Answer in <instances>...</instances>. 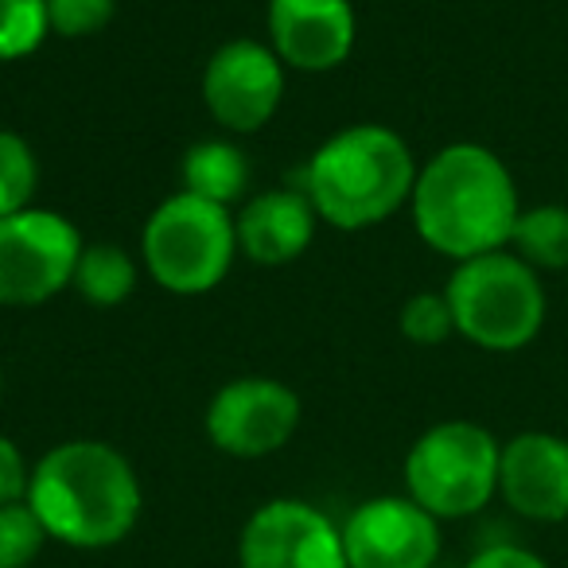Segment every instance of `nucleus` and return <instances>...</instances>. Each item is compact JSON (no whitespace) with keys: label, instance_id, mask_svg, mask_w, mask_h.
<instances>
[{"label":"nucleus","instance_id":"25","mask_svg":"<svg viewBox=\"0 0 568 568\" xmlns=\"http://www.w3.org/2000/svg\"><path fill=\"white\" fill-rule=\"evenodd\" d=\"M0 397H4V371H0Z\"/></svg>","mask_w":568,"mask_h":568},{"label":"nucleus","instance_id":"1","mask_svg":"<svg viewBox=\"0 0 568 568\" xmlns=\"http://www.w3.org/2000/svg\"><path fill=\"white\" fill-rule=\"evenodd\" d=\"M409 211L420 242L459 265L506 250L521 203L510 168L487 144L459 141L417 172Z\"/></svg>","mask_w":568,"mask_h":568},{"label":"nucleus","instance_id":"6","mask_svg":"<svg viewBox=\"0 0 568 568\" xmlns=\"http://www.w3.org/2000/svg\"><path fill=\"white\" fill-rule=\"evenodd\" d=\"M503 444L475 420H440L405 456V490L436 521L471 518L498 495Z\"/></svg>","mask_w":568,"mask_h":568},{"label":"nucleus","instance_id":"11","mask_svg":"<svg viewBox=\"0 0 568 568\" xmlns=\"http://www.w3.org/2000/svg\"><path fill=\"white\" fill-rule=\"evenodd\" d=\"M347 568H433L440 560V521L409 495H382L343 521Z\"/></svg>","mask_w":568,"mask_h":568},{"label":"nucleus","instance_id":"12","mask_svg":"<svg viewBox=\"0 0 568 568\" xmlns=\"http://www.w3.org/2000/svg\"><path fill=\"white\" fill-rule=\"evenodd\" d=\"M265 28L268 48L293 71H335L355 51L351 0H268Z\"/></svg>","mask_w":568,"mask_h":568},{"label":"nucleus","instance_id":"9","mask_svg":"<svg viewBox=\"0 0 568 568\" xmlns=\"http://www.w3.org/2000/svg\"><path fill=\"white\" fill-rule=\"evenodd\" d=\"M237 568H347L343 529L312 503L273 498L242 526Z\"/></svg>","mask_w":568,"mask_h":568},{"label":"nucleus","instance_id":"5","mask_svg":"<svg viewBox=\"0 0 568 568\" xmlns=\"http://www.w3.org/2000/svg\"><path fill=\"white\" fill-rule=\"evenodd\" d=\"M234 253L237 230L230 206L206 203L191 191L164 199L141 230L144 268L175 296H203L219 288L234 265Z\"/></svg>","mask_w":568,"mask_h":568},{"label":"nucleus","instance_id":"24","mask_svg":"<svg viewBox=\"0 0 568 568\" xmlns=\"http://www.w3.org/2000/svg\"><path fill=\"white\" fill-rule=\"evenodd\" d=\"M464 568H549V565H545L534 549H521V545L503 541V545H487V549H479Z\"/></svg>","mask_w":568,"mask_h":568},{"label":"nucleus","instance_id":"21","mask_svg":"<svg viewBox=\"0 0 568 568\" xmlns=\"http://www.w3.org/2000/svg\"><path fill=\"white\" fill-rule=\"evenodd\" d=\"M402 335L417 347H440L448 335H456V320H452L448 296L444 293H417L402 304Z\"/></svg>","mask_w":568,"mask_h":568},{"label":"nucleus","instance_id":"4","mask_svg":"<svg viewBox=\"0 0 568 568\" xmlns=\"http://www.w3.org/2000/svg\"><path fill=\"white\" fill-rule=\"evenodd\" d=\"M444 296H448L452 320H456V335H464L479 351L510 355L541 335V276L510 250L459 261L456 273L448 276Z\"/></svg>","mask_w":568,"mask_h":568},{"label":"nucleus","instance_id":"16","mask_svg":"<svg viewBox=\"0 0 568 568\" xmlns=\"http://www.w3.org/2000/svg\"><path fill=\"white\" fill-rule=\"evenodd\" d=\"M71 288L94 308H118L136 288V261L113 242L82 245Z\"/></svg>","mask_w":568,"mask_h":568},{"label":"nucleus","instance_id":"20","mask_svg":"<svg viewBox=\"0 0 568 568\" xmlns=\"http://www.w3.org/2000/svg\"><path fill=\"white\" fill-rule=\"evenodd\" d=\"M48 541V529L36 518L28 498L0 506V568H28Z\"/></svg>","mask_w":568,"mask_h":568},{"label":"nucleus","instance_id":"17","mask_svg":"<svg viewBox=\"0 0 568 568\" xmlns=\"http://www.w3.org/2000/svg\"><path fill=\"white\" fill-rule=\"evenodd\" d=\"M510 245L529 268H568V206H529L514 222Z\"/></svg>","mask_w":568,"mask_h":568},{"label":"nucleus","instance_id":"13","mask_svg":"<svg viewBox=\"0 0 568 568\" xmlns=\"http://www.w3.org/2000/svg\"><path fill=\"white\" fill-rule=\"evenodd\" d=\"M498 495L518 518L565 521L568 518V440L552 433H518L503 444Z\"/></svg>","mask_w":568,"mask_h":568},{"label":"nucleus","instance_id":"8","mask_svg":"<svg viewBox=\"0 0 568 568\" xmlns=\"http://www.w3.org/2000/svg\"><path fill=\"white\" fill-rule=\"evenodd\" d=\"M203 425L226 456H273L301 428V397L276 378H234L211 397Z\"/></svg>","mask_w":568,"mask_h":568},{"label":"nucleus","instance_id":"15","mask_svg":"<svg viewBox=\"0 0 568 568\" xmlns=\"http://www.w3.org/2000/svg\"><path fill=\"white\" fill-rule=\"evenodd\" d=\"M250 183V160L230 141H199L183 156V191L206 199V203L230 206L245 195Z\"/></svg>","mask_w":568,"mask_h":568},{"label":"nucleus","instance_id":"18","mask_svg":"<svg viewBox=\"0 0 568 568\" xmlns=\"http://www.w3.org/2000/svg\"><path fill=\"white\" fill-rule=\"evenodd\" d=\"M40 164H36L32 144L12 129H0V219L32 206Z\"/></svg>","mask_w":568,"mask_h":568},{"label":"nucleus","instance_id":"14","mask_svg":"<svg viewBox=\"0 0 568 568\" xmlns=\"http://www.w3.org/2000/svg\"><path fill=\"white\" fill-rule=\"evenodd\" d=\"M316 222L304 191H261L234 214L237 250L257 265H288L312 245Z\"/></svg>","mask_w":568,"mask_h":568},{"label":"nucleus","instance_id":"10","mask_svg":"<svg viewBox=\"0 0 568 568\" xmlns=\"http://www.w3.org/2000/svg\"><path fill=\"white\" fill-rule=\"evenodd\" d=\"M284 98V63L268 43L230 40L203 67V102L230 133H257Z\"/></svg>","mask_w":568,"mask_h":568},{"label":"nucleus","instance_id":"19","mask_svg":"<svg viewBox=\"0 0 568 568\" xmlns=\"http://www.w3.org/2000/svg\"><path fill=\"white\" fill-rule=\"evenodd\" d=\"M48 36V0H0V63L28 59Z\"/></svg>","mask_w":568,"mask_h":568},{"label":"nucleus","instance_id":"23","mask_svg":"<svg viewBox=\"0 0 568 568\" xmlns=\"http://www.w3.org/2000/svg\"><path fill=\"white\" fill-rule=\"evenodd\" d=\"M28 479H32V467H28L24 452L17 448V440L0 433V506L28 498Z\"/></svg>","mask_w":568,"mask_h":568},{"label":"nucleus","instance_id":"7","mask_svg":"<svg viewBox=\"0 0 568 568\" xmlns=\"http://www.w3.org/2000/svg\"><path fill=\"white\" fill-rule=\"evenodd\" d=\"M82 234L67 214L24 206L0 219V308H40L71 288Z\"/></svg>","mask_w":568,"mask_h":568},{"label":"nucleus","instance_id":"22","mask_svg":"<svg viewBox=\"0 0 568 568\" xmlns=\"http://www.w3.org/2000/svg\"><path fill=\"white\" fill-rule=\"evenodd\" d=\"M118 0H48V24L63 40H87L110 28Z\"/></svg>","mask_w":568,"mask_h":568},{"label":"nucleus","instance_id":"3","mask_svg":"<svg viewBox=\"0 0 568 568\" xmlns=\"http://www.w3.org/2000/svg\"><path fill=\"white\" fill-rule=\"evenodd\" d=\"M417 172L402 133L363 121L320 144L304 168V195L327 226L366 230L409 203Z\"/></svg>","mask_w":568,"mask_h":568},{"label":"nucleus","instance_id":"2","mask_svg":"<svg viewBox=\"0 0 568 568\" xmlns=\"http://www.w3.org/2000/svg\"><path fill=\"white\" fill-rule=\"evenodd\" d=\"M28 506L51 541L71 549H113L141 518V479L105 440H63L32 464Z\"/></svg>","mask_w":568,"mask_h":568}]
</instances>
